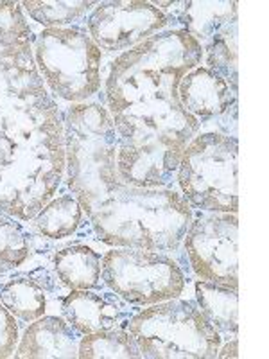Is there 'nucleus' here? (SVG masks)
I'll list each match as a JSON object with an SVG mask.
<instances>
[{
    "label": "nucleus",
    "instance_id": "f257e3e1",
    "mask_svg": "<svg viewBox=\"0 0 269 359\" xmlns=\"http://www.w3.org/2000/svg\"><path fill=\"white\" fill-rule=\"evenodd\" d=\"M203 47L184 29H167L111 62L106 110L117 133L118 176L142 189H171L185 147L201 123L179 102L185 74Z\"/></svg>",
    "mask_w": 269,
    "mask_h": 359
},
{
    "label": "nucleus",
    "instance_id": "f03ea898",
    "mask_svg": "<svg viewBox=\"0 0 269 359\" xmlns=\"http://www.w3.org/2000/svg\"><path fill=\"white\" fill-rule=\"evenodd\" d=\"M67 185L78 198L97 239L111 248L174 252L192 221V208L172 189L123 182L115 153L117 133L99 102L72 104L63 115Z\"/></svg>",
    "mask_w": 269,
    "mask_h": 359
},
{
    "label": "nucleus",
    "instance_id": "7ed1b4c3",
    "mask_svg": "<svg viewBox=\"0 0 269 359\" xmlns=\"http://www.w3.org/2000/svg\"><path fill=\"white\" fill-rule=\"evenodd\" d=\"M56 99L0 124V212L31 221L57 194L67 171L65 124Z\"/></svg>",
    "mask_w": 269,
    "mask_h": 359
},
{
    "label": "nucleus",
    "instance_id": "20e7f679",
    "mask_svg": "<svg viewBox=\"0 0 269 359\" xmlns=\"http://www.w3.org/2000/svg\"><path fill=\"white\" fill-rule=\"evenodd\" d=\"M127 332L146 359L217 358L223 343L198 304L179 297L133 314Z\"/></svg>",
    "mask_w": 269,
    "mask_h": 359
},
{
    "label": "nucleus",
    "instance_id": "39448f33",
    "mask_svg": "<svg viewBox=\"0 0 269 359\" xmlns=\"http://www.w3.org/2000/svg\"><path fill=\"white\" fill-rule=\"evenodd\" d=\"M239 142L235 135L205 131L185 147L176 182L191 208L201 212L239 210Z\"/></svg>",
    "mask_w": 269,
    "mask_h": 359
},
{
    "label": "nucleus",
    "instance_id": "423d86ee",
    "mask_svg": "<svg viewBox=\"0 0 269 359\" xmlns=\"http://www.w3.org/2000/svg\"><path fill=\"white\" fill-rule=\"evenodd\" d=\"M34 62L54 97L83 104L101 90L102 50L86 29H43L34 38Z\"/></svg>",
    "mask_w": 269,
    "mask_h": 359
},
{
    "label": "nucleus",
    "instance_id": "0eeeda50",
    "mask_svg": "<svg viewBox=\"0 0 269 359\" xmlns=\"http://www.w3.org/2000/svg\"><path fill=\"white\" fill-rule=\"evenodd\" d=\"M34 38L20 2H0V124L50 97L34 62Z\"/></svg>",
    "mask_w": 269,
    "mask_h": 359
},
{
    "label": "nucleus",
    "instance_id": "6e6552de",
    "mask_svg": "<svg viewBox=\"0 0 269 359\" xmlns=\"http://www.w3.org/2000/svg\"><path fill=\"white\" fill-rule=\"evenodd\" d=\"M102 284L130 306H153L178 298L185 273L165 252L111 248L102 255Z\"/></svg>",
    "mask_w": 269,
    "mask_h": 359
},
{
    "label": "nucleus",
    "instance_id": "1a4fd4ad",
    "mask_svg": "<svg viewBox=\"0 0 269 359\" xmlns=\"http://www.w3.org/2000/svg\"><path fill=\"white\" fill-rule=\"evenodd\" d=\"M192 271L200 280L239 287V219L237 214L198 212L184 237Z\"/></svg>",
    "mask_w": 269,
    "mask_h": 359
},
{
    "label": "nucleus",
    "instance_id": "9d476101",
    "mask_svg": "<svg viewBox=\"0 0 269 359\" xmlns=\"http://www.w3.org/2000/svg\"><path fill=\"white\" fill-rule=\"evenodd\" d=\"M169 17L151 2H99L86 27L102 53H126L165 31Z\"/></svg>",
    "mask_w": 269,
    "mask_h": 359
},
{
    "label": "nucleus",
    "instance_id": "9b49d317",
    "mask_svg": "<svg viewBox=\"0 0 269 359\" xmlns=\"http://www.w3.org/2000/svg\"><path fill=\"white\" fill-rule=\"evenodd\" d=\"M124 300L113 291L97 293L95 290H72L63 300V316L79 334L118 329L123 322H130Z\"/></svg>",
    "mask_w": 269,
    "mask_h": 359
},
{
    "label": "nucleus",
    "instance_id": "f8f14e48",
    "mask_svg": "<svg viewBox=\"0 0 269 359\" xmlns=\"http://www.w3.org/2000/svg\"><path fill=\"white\" fill-rule=\"evenodd\" d=\"M181 107L198 121L217 118L237 107V90L205 65H198L179 81Z\"/></svg>",
    "mask_w": 269,
    "mask_h": 359
},
{
    "label": "nucleus",
    "instance_id": "ddd939ff",
    "mask_svg": "<svg viewBox=\"0 0 269 359\" xmlns=\"http://www.w3.org/2000/svg\"><path fill=\"white\" fill-rule=\"evenodd\" d=\"M79 334L62 316H40L18 338L13 355L18 359L78 358Z\"/></svg>",
    "mask_w": 269,
    "mask_h": 359
},
{
    "label": "nucleus",
    "instance_id": "4468645a",
    "mask_svg": "<svg viewBox=\"0 0 269 359\" xmlns=\"http://www.w3.org/2000/svg\"><path fill=\"white\" fill-rule=\"evenodd\" d=\"M196 304L221 339L239 338V297L235 290L214 282H196Z\"/></svg>",
    "mask_w": 269,
    "mask_h": 359
},
{
    "label": "nucleus",
    "instance_id": "2eb2a0df",
    "mask_svg": "<svg viewBox=\"0 0 269 359\" xmlns=\"http://www.w3.org/2000/svg\"><path fill=\"white\" fill-rule=\"evenodd\" d=\"M54 269L70 290H99L102 284V257L90 246L74 245L60 250L54 257Z\"/></svg>",
    "mask_w": 269,
    "mask_h": 359
},
{
    "label": "nucleus",
    "instance_id": "dca6fc26",
    "mask_svg": "<svg viewBox=\"0 0 269 359\" xmlns=\"http://www.w3.org/2000/svg\"><path fill=\"white\" fill-rule=\"evenodd\" d=\"M178 13L179 24L201 47L212 40L224 25L235 20L239 13L237 2H181Z\"/></svg>",
    "mask_w": 269,
    "mask_h": 359
},
{
    "label": "nucleus",
    "instance_id": "f3484780",
    "mask_svg": "<svg viewBox=\"0 0 269 359\" xmlns=\"http://www.w3.org/2000/svg\"><path fill=\"white\" fill-rule=\"evenodd\" d=\"M83 207L72 192L54 196L34 217V224L49 239H65L78 232L83 219Z\"/></svg>",
    "mask_w": 269,
    "mask_h": 359
},
{
    "label": "nucleus",
    "instance_id": "a211bd4d",
    "mask_svg": "<svg viewBox=\"0 0 269 359\" xmlns=\"http://www.w3.org/2000/svg\"><path fill=\"white\" fill-rule=\"evenodd\" d=\"M0 302L22 322H34L47 311V294L43 287L27 277L11 278L0 287Z\"/></svg>",
    "mask_w": 269,
    "mask_h": 359
},
{
    "label": "nucleus",
    "instance_id": "6ab92c4d",
    "mask_svg": "<svg viewBox=\"0 0 269 359\" xmlns=\"http://www.w3.org/2000/svg\"><path fill=\"white\" fill-rule=\"evenodd\" d=\"M235 20L224 25L219 33L203 47V62L207 69L216 72L219 78L239 92V67H237V31ZM201 62V63H203Z\"/></svg>",
    "mask_w": 269,
    "mask_h": 359
},
{
    "label": "nucleus",
    "instance_id": "aec40b11",
    "mask_svg": "<svg viewBox=\"0 0 269 359\" xmlns=\"http://www.w3.org/2000/svg\"><path fill=\"white\" fill-rule=\"evenodd\" d=\"M78 358L83 359H139L140 348L127 329H110V331L85 334L79 339Z\"/></svg>",
    "mask_w": 269,
    "mask_h": 359
},
{
    "label": "nucleus",
    "instance_id": "412c9836",
    "mask_svg": "<svg viewBox=\"0 0 269 359\" xmlns=\"http://www.w3.org/2000/svg\"><path fill=\"white\" fill-rule=\"evenodd\" d=\"M33 252L31 233L18 219L0 212V277L20 268Z\"/></svg>",
    "mask_w": 269,
    "mask_h": 359
},
{
    "label": "nucleus",
    "instance_id": "4be33fe9",
    "mask_svg": "<svg viewBox=\"0 0 269 359\" xmlns=\"http://www.w3.org/2000/svg\"><path fill=\"white\" fill-rule=\"evenodd\" d=\"M99 2H72V0H53V2H20L22 9L33 18L36 24L43 25V29L49 27H67L72 22L79 20L86 11L95 8Z\"/></svg>",
    "mask_w": 269,
    "mask_h": 359
},
{
    "label": "nucleus",
    "instance_id": "5701e85b",
    "mask_svg": "<svg viewBox=\"0 0 269 359\" xmlns=\"http://www.w3.org/2000/svg\"><path fill=\"white\" fill-rule=\"evenodd\" d=\"M20 331L17 318L0 302V358H11L17 348Z\"/></svg>",
    "mask_w": 269,
    "mask_h": 359
},
{
    "label": "nucleus",
    "instance_id": "b1692460",
    "mask_svg": "<svg viewBox=\"0 0 269 359\" xmlns=\"http://www.w3.org/2000/svg\"><path fill=\"white\" fill-rule=\"evenodd\" d=\"M217 358H239V338H232L228 341L221 343Z\"/></svg>",
    "mask_w": 269,
    "mask_h": 359
}]
</instances>
